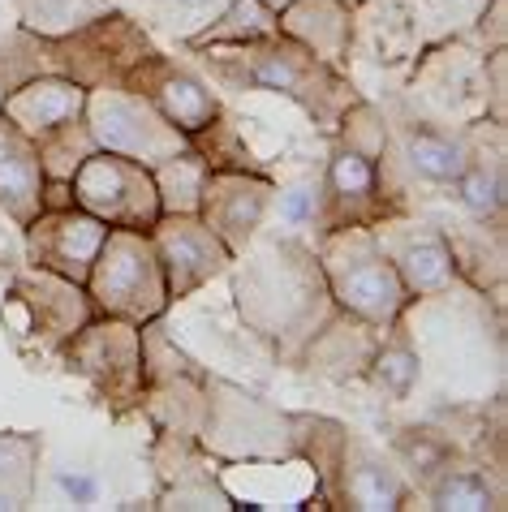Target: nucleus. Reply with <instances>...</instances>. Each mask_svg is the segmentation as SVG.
<instances>
[{
    "label": "nucleus",
    "mask_w": 508,
    "mask_h": 512,
    "mask_svg": "<svg viewBox=\"0 0 508 512\" xmlns=\"http://www.w3.org/2000/svg\"><path fill=\"white\" fill-rule=\"evenodd\" d=\"M13 302L31 315V327L44 336V345H69V336L95 319L87 289L65 276L44 272V267H26L13 280Z\"/></svg>",
    "instance_id": "obj_11"
},
{
    "label": "nucleus",
    "mask_w": 508,
    "mask_h": 512,
    "mask_svg": "<svg viewBox=\"0 0 508 512\" xmlns=\"http://www.w3.org/2000/svg\"><path fill=\"white\" fill-rule=\"evenodd\" d=\"M280 18V35L302 44L328 65H341L354 48V5L349 0H289Z\"/></svg>",
    "instance_id": "obj_15"
},
{
    "label": "nucleus",
    "mask_w": 508,
    "mask_h": 512,
    "mask_svg": "<svg viewBox=\"0 0 508 512\" xmlns=\"http://www.w3.org/2000/svg\"><path fill=\"white\" fill-rule=\"evenodd\" d=\"M280 35V18L272 5L263 0H224V9L199 26L194 35H186V44L194 52L203 48H237V44H259V39Z\"/></svg>",
    "instance_id": "obj_18"
},
{
    "label": "nucleus",
    "mask_w": 508,
    "mask_h": 512,
    "mask_svg": "<svg viewBox=\"0 0 508 512\" xmlns=\"http://www.w3.org/2000/svg\"><path fill=\"white\" fill-rule=\"evenodd\" d=\"M379 246H384V254L392 259V267H397V276L405 284L409 297H435L444 289H453L457 280V254L453 246H448L444 233L435 229H375Z\"/></svg>",
    "instance_id": "obj_14"
},
{
    "label": "nucleus",
    "mask_w": 508,
    "mask_h": 512,
    "mask_svg": "<svg viewBox=\"0 0 508 512\" xmlns=\"http://www.w3.org/2000/svg\"><path fill=\"white\" fill-rule=\"evenodd\" d=\"M39 444L26 435L0 431V508H18L31 495Z\"/></svg>",
    "instance_id": "obj_23"
},
{
    "label": "nucleus",
    "mask_w": 508,
    "mask_h": 512,
    "mask_svg": "<svg viewBox=\"0 0 508 512\" xmlns=\"http://www.w3.org/2000/svg\"><path fill=\"white\" fill-rule=\"evenodd\" d=\"M121 82L130 91L143 95L147 104L160 112L168 125H177L186 138L203 134L207 125L220 121V99H216V91H211L199 74H190V69H177L168 56L147 52Z\"/></svg>",
    "instance_id": "obj_10"
},
{
    "label": "nucleus",
    "mask_w": 508,
    "mask_h": 512,
    "mask_svg": "<svg viewBox=\"0 0 508 512\" xmlns=\"http://www.w3.org/2000/svg\"><path fill=\"white\" fill-rule=\"evenodd\" d=\"M207 173H211V164L194 147L155 164L151 181H155V194H160V216H199Z\"/></svg>",
    "instance_id": "obj_19"
},
{
    "label": "nucleus",
    "mask_w": 508,
    "mask_h": 512,
    "mask_svg": "<svg viewBox=\"0 0 508 512\" xmlns=\"http://www.w3.org/2000/svg\"><path fill=\"white\" fill-rule=\"evenodd\" d=\"M341 147L349 151H358L366 155L371 164H379L388 155V130H384V117L371 108V104H362V99H354L345 112H341Z\"/></svg>",
    "instance_id": "obj_26"
},
{
    "label": "nucleus",
    "mask_w": 508,
    "mask_h": 512,
    "mask_svg": "<svg viewBox=\"0 0 508 512\" xmlns=\"http://www.w3.org/2000/svg\"><path fill=\"white\" fill-rule=\"evenodd\" d=\"M272 203H276V181H267L263 173H250V168H211L203 181V198H199V220L237 259L259 237Z\"/></svg>",
    "instance_id": "obj_7"
},
{
    "label": "nucleus",
    "mask_w": 508,
    "mask_h": 512,
    "mask_svg": "<svg viewBox=\"0 0 508 512\" xmlns=\"http://www.w3.org/2000/svg\"><path fill=\"white\" fill-rule=\"evenodd\" d=\"M147 237L155 246V259H160L168 302H181V297L199 293L203 284H211L233 263L229 246H224L199 216H160Z\"/></svg>",
    "instance_id": "obj_8"
},
{
    "label": "nucleus",
    "mask_w": 508,
    "mask_h": 512,
    "mask_svg": "<svg viewBox=\"0 0 508 512\" xmlns=\"http://www.w3.org/2000/svg\"><path fill=\"white\" fill-rule=\"evenodd\" d=\"M319 216L328 229H349V224H379L384 203H379V164L366 155L336 147L323 173V194H319Z\"/></svg>",
    "instance_id": "obj_13"
},
{
    "label": "nucleus",
    "mask_w": 508,
    "mask_h": 512,
    "mask_svg": "<svg viewBox=\"0 0 508 512\" xmlns=\"http://www.w3.org/2000/svg\"><path fill=\"white\" fill-rule=\"evenodd\" d=\"M35 151H39V164H44L48 181H69V177H74V168L95 151V142L87 134V125L74 121V125H65V130L39 138Z\"/></svg>",
    "instance_id": "obj_25"
},
{
    "label": "nucleus",
    "mask_w": 508,
    "mask_h": 512,
    "mask_svg": "<svg viewBox=\"0 0 508 512\" xmlns=\"http://www.w3.org/2000/svg\"><path fill=\"white\" fill-rule=\"evenodd\" d=\"M104 237H108V224L95 220L91 211H82V207H44L22 229L31 267H44V272L65 276L74 284H87Z\"/></svg>",
    "instance_id": "obj_9"
},
{
    "label": "nucleus",
    "mask_w": 508,
    "mask_h": 512,
    "mask_svg": "<svg viewBox=\"0 0 508 512\" xmlns=\"http://www.w3.org/2000/svg\"><path fill=\"white\" fill-rule=\"evenodd\" d=\"M366 366H371V379L392 396V401H405V396L414 392V383H418V353L409 345H401V340L375 349Z\"/></svg>",
    "instance_id": "obj_27"
},
{
    "label": "nucleus",
    "mask_w": 508,
    "mask_h": 512,
    "mask_svg": "<svg viewBox=\"0 0 508 512\" xmlns=\"http://www.w3.org/2000/svg\"><path fill=\"white\" fill-rule=\"evenodd\" d=\"M18 5H22L26 31L48 35V39L69 35V31H82L87 22L112 13L108 0H18Z\"/></svg>",
    "instance_id": "obj_22"
},
{
    "label": "nucleus",
    "mask_w": 508,
    "mask_h": 512,
    "mask_svg": "<svg viewBox=\"0 0 508 512\" xmlns=\"http://www.w3.org/2000/svg\"><path fill=\"white\" fill-rule=\"evenodd\" d=\"M168 13H190V18H203V13H220L224 0H164Z\"/></svg>",
    "instance_id": "obj_31"
},
{
    "label": "nucleus",
    "mask_w": 508,
    "mask_h": 512,
    "mask_svg": "<svg viewBox=\"0 0 508 512\" xmlns=\"http://www.w3.org/2000/svg\"><path fill=\"white\" fill-rule=\"evenodd\" d=\"M203 61L211 78L224 82V87L285 95L323 125H336L341 112L358 99L349 78H341V69L319 61L315 52L293 44L289 35H272L237 48H203Z\"/></svg>",
    "instance_id": "obj_1"
},
{
    "label": "nucleus",
    "mask_w": 508,
    "mask_h": 512,
    "mask_svg": "<svg viewBox=\"0 0 508 512\" xmlns=\"http://www.w3.org/2000/svg\"><path fill=\"white\" fill-rule=\"evenodd\" d=\"M82 108H87V87L74 78H61V74L26 78L18 87H9L5 99H0V117H5L13 130H22L31 142L82 121Z\"/></svg>",
    "instance_id": "obj_12"
},
{
    "label": "nucleus",
    "mask_w": 508,
    "mask_h": 512,
    "mask_svg": "<svg viewBox=\"0 0 508 512\" xmlns=\"http://www.w3.org/2000/svg\"><path fill=\"white\" fill-rule=\"evenodd\" d=\"M453 190L461 198V207L470 211V216L478 220H496L500 211H504V168L500 164H483V160H474L470 155V164H465V173L453 181Z\"/></svg>",
    "instance_id": "obj_24"
},
{
    "label": "nucleus",
    "mask_w": 508,
    "mask_h": 512,
    "mask_svg": "<svg viewBox=\"0 0 508 512\" xmlns=\"http://www.w3.org/2000/svg\"><path fill=\"white\" fill-rule=\"evenodd\" d=\"M82 289H87L91 310L100 319L147 327L168 310V284L160 259H155L151 237L138 229H108Z\"/></svg>",
    "instance_id": "obj_3"
},
{
    "label": "nucleus",
    "mask_w": 508,
    "mask_h": 512,
    "mask_svg": "<svg viewBox=\"0 0 508 512\" xmlns=\"http://www.w3.org/2000/svg\"><path fill=\"white\" fill-rule=\"evenodd\" d=\"M345 500L349 508L362 512H392L405 504V482L392 474L388 465H379L375 457H362L345 465Z\"/></svg>",
    "instance_id": "obj_20"
},
{
    "label": "nucleus",
    "mask_w": 508,
    "mask_h": 512,
    "mask_svg": "<svg viewBox=\"0 0 508 512\" xmlns=\"http://www.w3.org/2000/svg\"><path fill=\"white\" fill-rule=\"evenodd\" d=\"M431 508H440V512H487V508H500V495H496V487H491V478L478 474V469L444 465L431 482Z\"/></svg>",
    "instance_id": "obj_21"
},
{
    "label": "nucleus",
    "mask_w": 508,
    "mask_h": 512,
    "mask_svg": "<svg viewBox=\"0 0 508 512\" xmlns=\"http://www.w3.org/2000/svg\"><path fill=\"white\" fill-rule=\"evenodd\" d=\"M82 125L95 142V151H112L125 160H138L155 168L168 155L186 151L190 138L168 125L160 112L125 82H104V87H87V108H82Z\"/></svg>",
    "instance_id": "obj_4"
},
{
    "label": "nucleus",
    "mask_w": 508,
    "mask_h": 512,
    "mask_svg": "<svg viewBox=\"0 0 508 512\" xmlns=\"http://www.w3.org/2000/svg\"><path fill=\"white\" fill-rule=\"evenodd\" d=\"M56 487L65 491V500H74V504H95L100 500V482H95L91 474H82V469H56Z\"/></svg>",
    "instance_id": "obj_30"
},
{
    "label": "nucleus",
    "mask_w": 508,
    "mask_h": 512,
    "mask_svg": "<svg viewBox=\"0 0 508 512\" xmlns=\"http://www.w3.org/2000/svg\"><path fill=\"white\" fill-rule=\"evenodd\" d=\"M315 259H319L323 284H328V297L362 327H397L405 306L414 302L371 224L323 229Z\"/></svg>",
    "instance_id": "obj_2"
},
{
    "label": "nucleus",
    "mask_w": 508,
    "mask_h": 512,
    "mask_svg": "<svg viewBox=\"0 0 508 512\" xmlns=\"http://www.w3.org/2000/svg\"><path fill=\"white\" fill-rule=\"evenodd\" d=\"M69 366H74L82 379H91L108 401L130 405L134 396L143 392V379H147L143 332L121 319L87 323L82 332L69 336Z\"/></svg>",
    "instance_id": "obj_6"
},
{
    "label": "nucleus",
    "mask_w": 508,
    "mask_h": 512,
    "mask_svg": "<svg viewBox=\"0 0 508 512\" xmlns=\"http://www.w3.org/2000/svg\"><path fill=\"white\" fill-rule=\"evenodd\" d=\"M280 198V220L285 224H310L319 216V186L315 181H298V186H289L285 194L276 190Z\"/></svg>",
    "instance_id": "obj_29"
},
{
    "label": "nucleus",
    "mask_w": 508,
    "mask_h": 512,
    "mask_svg": "<svg viewBox=\"0 0 508 512\" xmlns=\"http://www.w3.org/2000/svg\"><path fill=\"white\" fill-rule=\"evenodd\" d=\"M401 160L409 173L418 181H427V186H453L465 173V164H470V151H465L461 138L435 130L427 121H405L401 125Z\"/></svg>",
    "instance_id": "obj_17"
},
{
    "label": "nucleus",
    "mask_w": 508,
    "mask_h": 512,
    "mask_svg": "<svg viewBox=\"0 0 508 512\" xmlns=\"http://www.w3.org/2000/svg\"><path fill=\"white\" fill-rule=\"evenodd\" d=\"M263 5H272V9L280 13V9H285V5H289V0H263Z\"/></svg>",
    "instance_id": "obj_32"
},
{
    "label": "nucleus",
    "mask_w": 508,
    "mask_h": 512,
    "mask_svg": "<svg viewBox=\"0 0 508 512\" xmlns=\"http://www.w3.org/2000/svg\"><path fill=\"white\" fill-rule=\"evenodd\" d=\"M397 452L418 478H435L448 465V457H453V448H448L440 435H431V431H405L397 439Z\"/></svg>",
    "instance_id": "obj_28"
},
{
    "label": "nucleus",
    "mask_w": 508,
    "mask_h": 512,
    "mask_svg": "<svg viewBox=\"0 0 508 512\" xmlns=\"http://www.w3.org/2000/svg\"><path fill=\"white\" fill-rule=\"evenodd\" d=\"M69 198H74V207L104 220L108 229L151 233V224L160 220V194H155L151 168L138 160H125V155H112V151H91L74 168Z\"/></svg>",
    "instance_id": "obj_5"
},
{
    "label": "nucleus",
    "mask_w": 508,
    "mask_h": 512,
    "mask_svg": "<svg viewBox=\"0 0 508 512\" xmlns=\"http://www.w3.org/2000/svg\"><path fill=\"white\" fill-rule=\"evenodd\" d=\"M44 164L35 142L0 117V211L26 229L44 211Z\"/></svg>",
    "instance_id": "obj_16"
}]
</instances>
